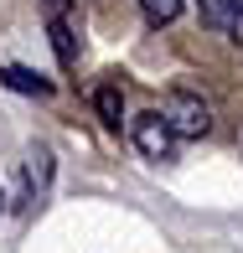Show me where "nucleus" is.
I'll use <instances>...</instances> for the list:
<instances>
[{"label":"nucleus","instance_id":"nucleus-1","mask_svg":"<svg viewBox=\"0 0 243 253\" xmlns=\"http://www.w3.org/2000/svg\"><path fill=\"white\" fill-rule=\"evenodd\" d=\"M160 114H166V124L176 129V140H202V134L212 129V109H207L196 93H187V88H176Z\"/></svg>","mask_w":243,"mask_h":253},{"label":"nucleus","instance_id":"nucleus-2","mask_svg":"<svg viewBox=\"0 0 243 253\" xmlns=\"http://www.w3.org/2000/svg\"><path fill=\"white\" fill-rule=\"evenodd\" d=\"M130 140H135V150H140L145 160H171L176 155V129L166 124V114H135L130 119Z\"/></svg>","mask_w":243,"mask_h":253},{"label":"nucleus","instance_id":"nucleus-3","mask_svg":"<svg viewBox=\"0 0 243 253\" xmlns=\"http://www.w3.org/2000/svg\"><path fill=\"white\" fill-rule=\"evenodd\" d=\"M0 83H5L10 93H37V98H47V93H52V83H47L42 73H31V67H16V62L0 67Z\"/></svg>","mask_w":243,"mask_h":253},{"label":"nucleus","instance_id":"nucleus-4","mask_svg":"<svg viewBox=\"0 0 243 253\" xmlns=\"http://www.w3.org/2000/svg\"><path fill=\"white\" fill-rule=\"evenodd\" d=\"M47 37H52L57 62H62V67H78V42H73V26H67L62 16H52V21H47Z\"/></svg>","mask_w":243,"mask_h":253},{"label":"nucleus","instance_id":"nucleus-5","mask_svg":"<svg viewBox=\"0 0 243 253\" xmlns=\"http://www.w3.org/2000/svg\"><path fill=\"white\" fill-rule=\"evenodd\" d=\"M94 109H98V119L109 124V129H119V119H124V98H119V88H114V83H103L98 93H94Z\"/></svg>","mask_w":243,"mask_h":253},{"label":"nucleus","instance_id":"nucleus-6","mask_svg":"<svg viewBox=\"0 0 243 253\" xmlns=\"http://www.w3.org/2000/svg\"><path fill=\"white\" fill-rule=\"evenodd\" d=\"M47 170H52V155H47V150H31V160H26V202L42 197V186H47Z\"/></svg>","mask_w":243,"mask_h":253},{"label":"nucleus","instance_id":"nucleus-7","mask_svg":"<svg viewBox=\"0 0 243 253\" xmlns=\"http://www.w3.org/2000/svg\"><path fill=\"white\" fill-rule=\"evenodd\" d=\"M140 10H145L150 26H171L181 16V0H140Z\"/></svg>","mask_w":243,"mask_h":253},{"label":"nucleus","instance_id":"nucleus-8","mask_svg":"<svg viewBox=\"0 0 243 253\" xmlns=\"http://www.w3.org/2000/svg\"><path fill=\"white\" fill-rule=\"evenodd\" d=\"M196 16H202V26H223L228 21V0H196Z\"/></svg>","mask_w":243,"mask_h":253},{"label":"nucleus","instance_id":"nucleus-9","mask_svg":"<svg viewBox=\"0 0 243 253\" xmlns=\"http://www.w3.org/2000/svg\"><path fill=\"white\" fill-rule=\"evenodd\" d=\"M223 31H228V42H238V47H243V0H228V21H223Z\"/></svg>","mask_w":243,"mask_h":253},{"label":"nucleus","instance_id":"nucleus-10","mask_svg":"<svg viewBox=\"0 0 243 253\" xmlns=\"http://www.w3.org/2000/svg\"><path fill=\"white\" fill-rule=\"evenodd\" d=\"M42 5H47L52 16H62V10H67V0H42Z\"/></svg>","mask_w":243,"mask_h":253},{"label":"nucleus","instance_id":"nucleus-11","mask_svg":"<svg viewBox=\"0 0 243 253\" xmlns=\"http://www.w3.org/2000/svg\"><path fill=\"white\" fill-rule=\"evenodd\" d=\"M0 212H5V207H0Z\"/></svg>","mask_w":243,"mask_h":253}]
</instances>
